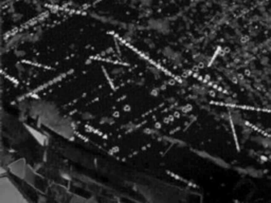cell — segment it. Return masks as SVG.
<instances>
[{
    "label": "cell",
    "mask_w": 271,
    "mask_h": 203,
    "mask_svg": "<svg viewBox=\"0 0 271 203\" xmlns=\"http://www.w3.org/2000/svg\"><path fill=\"white\" fill-rule=\"evenodd\" d=\"M147 26L153 31L161 33L163 35H166L167 33L171 32V22L167 18L163 17H154L150 18L147 21Z\"/></svg>",
    "instance_id": "6da1fadb"
},
{
    "label": "cell",
    "mask_w": 271,
    "mask_h": 203,
    "mask_svg": "<svg viewBox=\"0 0 271 203\" xmlns=\"http://www.w3.org/2000/svg\"><path fill=\"white\" fill-rule=\"evenodd\" d=\"M162 55L175 66H181L183 63L182 53L169 46L164 47V48L162 49Z\"/></svg>",
    "instance_id": "7a4b0ae2"
},
{
    "label": "cell",
    "mask_w": 271,
    "mask_h": 203,
    "mask_svg": "<svg viewBox=\"0 0 271 203\" xmlns=\"http://www.w3.org/2000/svg\"><path fill=\"white\" fill-rule=\"evenodd\" d=\"M131 2L142 8H149L153 4V0H131Z\"/></svg>",
    "instance_id": "3957f363"
}]
</instances>
